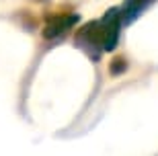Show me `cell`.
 I'll return each instance as SVG.
<instances>
[{
    "mask_svg": "<svg viewBox=\"0 0 158 156\" xmlns=\"http://www.w3.org/2000/svg\"><path fill=\"white\" fill-rule=\"evenodd\" d=\"M78 21L76 15H64V17H53L52 21H47L45 29H43V35H45L47 39H53V37H58V35H62L66 29H70L72 25Z\"/></svg>",
    "mask_w": 158,
    "mask_h": 156,
    "instance_id": "obj_1",
    "label": "cell"
},
{
    "mask_svg": "<svg viewBox=\"0 0 158 156\" xmlns=\"http://www.w3.org/2000/svg\"><path fill=\"white\" fill-rule=\"evenodd\" d=\"M154 0H125V4L121 8V17H123V23H131L134 19H138L142 15V11L150 6Z\"/></svg>",
    "mask_w": 158,
    "mask_h": 156,
    "instance_id": "obj_2",
    "label": "cell"
},
{
    "mask_svg": "<svg viewBox=\"0 0 158 156\" xmlns=\"http://www.w3.org/2000/svg\"><path fill=\"white\" fill-rule=\"evenodd\" d=\"M123 70H125L123 60H115V64L111 66V74H119V72H123Z\"/></svg>",
    "mask_w": 158,
    "mask_h": 156,
    "instance_id": "obj_3",
    "label": "cell"
}]
</instances>
